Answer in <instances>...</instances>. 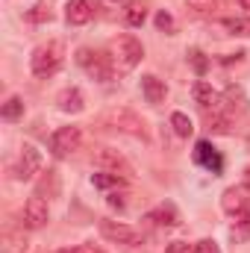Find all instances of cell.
I'll return each mask as SVG.
<instances>
[{"mask_svg":"<svg viewBox=\"0 0 250 253\" xmlns=\"http://www.w3.org/2000/svg\"><path fill=\"white\" fill-rule=\"evenodd\" d=\"M65 62V44L62 42H47V44H39L30 56V68L36 77H50L56 74Z\"/></svg>","mask_w":250,"mask_h":253,"instance_id":"cell-1","label":"cell"},{"mask_svg":"<svg viewBox=\"0 0 250 253\" xmlns=\"http://www.w3.org/2000/svg\"><path fill=\"white\" fill-rule=\"evenodd\" d=\"M77 65L85 68V74L94 77V80H100V83H112L115 80V62H112V56L97 53L91 47H80L77 50Z\"/></svg>","mask_w":250,"mask_h":253,"instance_id":"cell-2","label":"cell"},{"mask_svg":"<svg viewBox=\"0 0 250 253\" xmlns=\"http://www.w3.org/2000/svg\"><path fill=\"white\" fill-rule=\"evenodd\" d=\"M109 50H112V62L118 65V68H124V71L135 68L144 59V47H141V42L135 36H118L109 44Z\"/></svg>","mask_w":250,"mask_h":253,"instance_id":"cell-3","label":"cell"},{"mask_svg":"<svg viewBox=\"0 0 250 253\" xmlns=\"http://www.w3.org/2000/svg\"><path fill=\"white\" fill-rule=\"evenodd\" d=\"M83 144V129L80 126H59L53 135H50V153L56 159H65L71 156L74 150H80Z\"/></svg>","mask_w":250,"mask_h":253,"instance_id":"cell-4","label":"cell"},{"mask_svg":"<svg viewBox=\"0 0 250 253\" xmlns=\"http://www.w3.org/2000/svg\"><path fill=\"white\" fill-rule=\"evenodd\" d=\"M100 236H103L106 242L129 245V248H135V245L144 242L141 230H135V227H129V224H121V221H100Z\"/></svg>","mask_w":250,"mask_h":253,"instance_id":"cell-5","label":"cell"},{"mask_svg":"<svg viewBox=\"0 0 250 253\" xmlns=\"http://www.w3.org/2000/svg\"><path fill=\"white\" fill-rule=\"evenodd\" d=\"M103 121L118 126V129H124V132H129V135H135V138H141V141H147V126H144V121L135 112H129V109H109L103 115Z\"/></svg>","mask_w":250,"mask_h":253,"instance_id":"cell-6","label":"cell"},{"mask_svg":"<svg viewBox=\"0 0 250 253\" xmlns=\"http://www.w3.org/2000/svg\"><path fill=\"white\" fill-rule=\"evenodd\" d=\"M91 162L100 168V171H109V174H121V177H129L132 174V165L126 162L124 156L112 147H97L91 153Z\"/></svg>","mask_w":250,"mask_h":253,"instance_id":"cell-7","label":"cell"},{"mask_svg":"<svg viewBox=\"0 0 250 253\" xmlns=\"http://www.w3.org/2000/svg\"><path fill=\"white\" fill-rule=\"evenodd\" d=\"M39 171H42V153H39L33 144H24V147H21V156H18V165H15V180L27 183V180H33Z\"/></svg>","mask_w":250,"mask_h":253,"instance_id":"cell-8","label":"cell"},{"mask_svg":"<svg viewBox=\"0 0 250 253\" xmlns=\"http://www.w3.org/2000/svg\"><path fill=\"white\" fill-rule=\"evenodd\" d=\"M24 227L27 230H42L47 221H50V209H47V203H44V197H30L27 203H24Z\"/></svg>","mask_w":250,"mask_h":253,"instance_id":"cell-9","label":"cell"},{"mask_svg":"<svg viewBox=\"0 0 250 253\" xmlns=\"http://www.w3.org/2000/svg\"><path fill=\"white\" fill-rule=\"evenodd\" d=\"M194 162L203 165V168L212 171V174H221V171H224V156L212 147V141H197V144H194Z\"/></svg>","mask_w":250,"mask_h":253,"instance_id":"cell-10","label":"cell"},{"mask_svg":"<svg viewBox=\"0 0 250 253\" xmlns=\"http://www.w3.org/2000/svg\"><path fill=\"white\" fill-rule=\"evenodd\" d=\"M248 203H250V191L245 186H233V189H227L221 194V209L227 212V215H242V212H248Z\"/></svg>","mask_w":250,"mask_h":253,"instance_id":"cell-11","label":"cell"},{"mask_svg":"<svg viewBox=\"0 0 250 253\" xmlns=\"http://www.w3.org/2000/svg\"><path fill=\"white\" fill-rule=\"evenodd\" d=\"M91 15H94L91 0H68V6H65V21H68L71 27H83V24H88Z\"/></svg>","mask_w":250,"mask_h":253,"instance_id":"cell-12","label":"cell"},{"mask_svg":"<svg viewBox=\"0 0 250 253\" xmlns=\"http://www.w3.org/2000/svg\"><path fill=\"white\" fill-rule=\"evenodd\" d=\"M141 94H144V100L147 103H162L165 97H168V85L159 80V77H153V74H144L141 77Z\"/></svg>","mask_w":250,"mask_h":253,"instance_id":"cell-13","label":"cell"},{"mask_svg":"<svg viewBox=\"0 0 250 253\" xmlns=\"http://www.w3.org/2000/svg\"><path fill=\"white\" fill-rule=\"evenodd\" d=\"M56 106H59L62 112H68V115H77V112H83L85 97H83L80 88H62V91L56 94Z\"/></svg>","mask_w":250,"mask_h":253,"instance_id":"cell-14","label":"cell"},{"mask_svg":"<svg viewBox=\"0 0 250 253\" xmlns=\"http://www.w3.org/2000/svg\"><path fill=\"white\" fill-rule=\"evenodd\" d=\"M144 221H153L156 227H177V224H180V215H177L174 203H162V206H156L153 212H147Z\"/></svg>","mask_w":250,"mask_h":253,"instance_id":"cell-15","label":"cell"},{"mask_svg":"<svg viewBox=\"0 0 250 253\" xmlns=\"http://www.w3.org/2000/svg\"><path fill=\"white\" fill-rule=\"evenodd\" d=\"M147 9H150V0H126L124 21L129 27H141L147 21Z\"/></svg>","mask_w":250,"mask_h":253,"instance_id":"cell-16","label":"cell"},{"mask_svg":"<svg viewBox=\"0 0 250 253\" xmlns=\"http://www.w3.org/2000/svg\"><path fill=\"white\" fill-rule=\"evenodd\" d=\"M191 97H194V103H197L200 109H206V112H209V106L215 109V103H218V94H215L212 85L203 83V80H197V83L191 85Z\"/></svg>","mask_w":250,"mask_h":253,"instance_id":"cell-17","label":"cell"},{"mask_svg":"<svg viewBox=\"0 0 250 253\" xmlns=\"http://www.w3.org/2000/svg\"><path fill=\"white\" fill-rule=\"evenodd\" d=\"M39 197H59V191H62V183H59V171H53V168H47L44 171V177L39 180Z\"/></svg>","mask_w":250,"mask_h":253,"instance_id":"cell-18","label":"cell"},{"mask_svg":"<svg viewBox=\"0 0 250 253\" xmlns=\"http://www.w3.org/2000/svg\"><path fill=\"white\" fill-rule=\"evenodd\" d=\"M230 239H233L236 245H245L250 239V212L236 215V221H233V227H230Z\"/></svg>","mask_w":250,"mask_h":253,"instance_id":"cell-19","label":"cell"},{"mask_svg":"<svg viewBox=\"0 0 250 253\" xmlns=\"http://www.w3.org/2000/svg\"><path fill=\"white\" fill-rule=\"evenodd\" d=\"M91 186H94V189H124L126 177H121V174H109V171H100V174L91 177Z\"/></svg>","mask_w":250,"mask_h":253,"instance_id":"cell-20","label":"cell"},{"mask_svg":"<svg viewBox=\"0 0 250 253\" xmlns=\"http://www.w3.org/2000/svg\"><path fill=\"white\" fill-rule=\"evenodd\" d=\"M0 118H3V121H18V118H24V100H21L18 94H12V97L0 106Z\"/></svg>","mask_w":250,"mask_h":253,"instance_id":"cell-21","label":"cell"},{"mask_svg":"<svg viewBox=\"0 0 250 253\" xmlns=\"http://www.w3.org/2000/svg\"><path fill=\"white\" fill-rule=\"evenodd\" d=\"M206 129H209V132H215V135L230 132V118H227V115H221L218 109H212V115L206 112Z\"/></svg>","mask_w":250,"mask_h":253,"instance_id":"cell-22","label":"cell"},{"mask_svg":"<svg viewBox=\"0 0 250 253\" xmlns=\"http://www.w3.org/2000/svg\"><path fill=\"white\" fill-rule=\"evenodd\" d=\"M171 126H174V132L183 135V138H188V135L194 132V124H191V118H188L186 112H174V115H171Z\"/></svg>","mask_w":250,"mask_h":253,"instance_id":"cell-23","label":"cell"},{"mask_svg":"<svg viewBox=\"0 0 250 253\" xmlns=\"http://www.w3.org/2000/svg\"><path fill=\"white\" fill-rule=\"evenodd\" d=\"M224 100L230 103V109H239V112H245V109H248V100H245V91H242L239 85H230V88L224 91Z\"/></svg>","mask_w":250,"mask_h":253,"instance_id":"cell-24","label":"cell"},{"mask_svg":"<svg viewBox=\"0 0 250 253\" xmlns=\"http://www.w3.org/2000/svg\"><path fill=\"white\" fill-rule=\"evenodd\" d=\"M24 18H27L30 24H44V21H50V18H53V12H50L47 6H42V3H39V6L27 9V15H24Z\"/></svg>","mask_w":250,"mask_h":253,"instance_id":"cell-25","label":"cell"},{"mask_svg":"<svg viewBox=\"0 0 250 253\" xmlns=\"http://www.w3.org/2000/svg\"><path fill=\"white\" fill-rule=\"evenodd\" d=\"M224 27H227L233 36H250V18H227Z\"/></svg>","mask_w":250,"mask_h":253,"instance_id":"cell-26","label":"cell"},{"mask_svg":"<svg viewBox=\"0 0 250 253\" xmlns=\"http://www.w3.org/2000/svg\"><path fill=\"white\" fill-rule=\"evenodd\" d=\"M188 62H191V68L197 71V77H203V74L209 71V59H206L197 47H194V50H188Z\"/></svg>","mask_w":250,"mask_h":253,"instance_id":"cell-27","label":"cell"},{"mask_svg":"<svg viewBox=\"0 0 250 253\" xmlns=\"http://www.w3.org/2000/svg\"><path fill=\"white\" fill-rule=\"evenodd\" d=\"M186 6L194 12H212L218 6V0H186Z\"/></svg>","mask_w":250,"mask_h":253,"instance_id":"cell-28","label":"cell"},{"mask_svg":"<svg viewBox=\"0 0 250 253\" xmlns=\"http://www.w3.org/2000/svg\"><path fill=\"white\" fill-rule=\"evenodd\" d=\"M194 253H221V248H218L215 239H200V242L194 245Z\"/></svg>","mask_w":250,"mask_h":253,"instance_id":"cell-29","label":"cell"},{"mask_svg":"<svg viewBox=\"0 0 250 253\" xmlns=\"http://www.w3.org/2000/svg\"><path fill=\"white\" fill-rule=\"evenodd\" d=\"M156 27L165 30V33H174V18H171V12H159V15H156Z\"/></svg>","mask_w":250,"mask_h":253,"instance_id":"cell-30","label":"cell"},{"mask_svg":"<svg viewBox=\"0 0 250 253\" xmlns=\"http://www.w3.org/2000/svg\"><path fill=\"white\" fill-rule=\"evenodd\" d=\"M165 253H194V245H188V242H171Z\"/></svg>","mask_w":250,"mask_h":253,"instance_id":"cell-31","label":"cell"},{"mask_svg":"<svg viewBox=\"0 0 250 253\" xmlns=\"http://www.w3.org/2000/svg\"><path fill=\"white\" fill-rule=\"evenodd\" d=\"M106 203H109L112 209H118V212H121V209L126 206V194H118V191H112V194L106 197Z\"/></svg>","mask_w":250,"mask_h":253,"instance_id":"cell-32","label":"cell"},{"mask_svg":"<svg viewBox=\"0 0 250 253\" xmlns=\"http://www.w3.org/2000/svg\"><path fill=\"white\" fill-rule=\"evenodd\" d=\"M56 253H100L94 248H68V251H56Z\"/></svg>","mask_w":250,"mask_h":253,"instance_id":"cell-33","label":"cell"},{"mask_svg":"<svg viewBox=\"0 0 250 253\" xmlns=\"http://www.w3.org/2000/svg\"><path fill=\"white\" fill-rule=\"evenodd\" d=\"M239 3H242V9H248L250 12V0H239Z\"/></svg>","mask_w":250,"mask_h":253,"instance_id":"cell-34","label":"cell"},{"mask_svg":"<svg viewBox=\"0 0 250 253\" xmlns=\"http://www.w3.org/2000/svg\"><path fill=\"white\" fill-rule=\"evenodd\" d=\"M245 189H248V191H250V168H248V186H245Z\"/></svg>","mask_w":250,"mask_h":253,"instance_id":"cell-35","label":"cell"},{"mask_svg":"<svg viewBox=\"0 0 250 253\" xmlns=\"http://www.w3.org/2000/svg\"><path fill=\"white\" fill-rule=\"evenodd\" d=\"M109 3H121V0H109Z\"/></svg>","mask_w":250,"mask_h":253,"instance_id":"cell-36","label":"cell"},{"mask_svg":"<svg viewBox=\"0 0 250 253\" xmlns=\"http://www.w3.org/2000/svg\"><path fill=\"white\" fill-rule=\"evenodd\" d=\"M248 144H250V138H248Z\"/></svg>","mask_w":250,"mask_h":253,"instance_id":"cell-37","label":"cell"}]
</instances>
